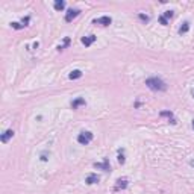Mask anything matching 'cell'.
Listing matches in <instances>:
<instances>
[{"mask_svg":"<svg viewBox=\"0 0 194 194\" xmlns=\"http://www.w3.org/2000/svg\"><path fill=\"white\" fill-rule=\"evenodd\" d=\"M92 132H89V131H82L79 135H77V143L79 144H82V146H86V144H89L91 141H92Z\"/></svg>","mask_w":194,"mask_h":194,"instance_id":"obj_2","label":"cell"},{"mask_svg":"<svg viewBox=\"0 0 194 194\" xmlns=\"http://www.w3.org/2000/svg\"><path fill=\"white\" fill-rule=\"evenodd\" d=\"M146 85L152 89V91H165L167 89V83L161 79V77H149L146 79Z\"/></svg>","mask_w":194,"mask_h":194,"instance_id":"obj_1","label":"cell"},{"mask_svg":"<svg viewBox=\"0 0 194 194\" xmlns=\"http://www.w3.org/2000/svg\"><path fill=\"white\" fill-rule=\"evenodd\" d=\"M82 105H85V99H82V97H77L76 100L71 102V108H73V109H77V108L82 106Z\"/></svg>","mask_w":194,"mask_h":194,"instance_id":"obj_9","label":"cell"},{"mask_svg":"<svg viewBox=\"0 0 194 194\" xmlns=\"http://www.w3.org/2000/svg\"><path fill=\"white\" fill-rule=\"evenodd\" d=\"M94 167H95V168H100V170H103V171H109V170H111V165H109V159H108V158H105L102 164H100V162H95Z\"/></svg>","mask_w":194,"mask_h":194,"instance_id":"obj_5","label":"cell"},{"mask_svg":"<svg viewBox=\"0 0 194 194\" xmlns=\"http://www.w3.org/2000/svg\"><path fill=\"white\" fill-rule=\"evenodd\" d=\"M161 117H170L171 120H174V118H173V112H171V111H161Z\"/></svg>","mask_w":194,"mask_h":194,"instance_id":"obj_16","label":"cell"},{"mask_svg":"<svg viewBox=\"0 0 194 194\" xmlns=\"http://www.w3.org/2000/svg\"><path fill=\"white\" fill-rule=\"evenodd\" d=\"M41 161H44V162L47 161V153H43V155H41Z\"/></svg>","mask_w":194,"mask_h":194,"instance_id":"obj_22","label":"cell"},{"mask_svg":"<svg viewBox=\"0 0 194 194\" xmlns=\"http://www.w3.org/2000/svg\"><path fill=\"white\" fill-rule=\"evenodd\" d=\"M189 165H192V167H194V159H192V161H189Z\"/></svg>","mask_w":194,"mask_h":194,"instance_id":"obj_23","label":"cell"},{"mask_svg":"<svg viewBox=\"0 0 194 194\" xmlns=\"http://www.w3.org/2000/svg\"><path fill=\"white\" fill-rule=\"evenodd\" d=\"M92 23H94V24H100V26H109V24L112 23V18L108 17V15H105V17H100V18L92 20Z\"/></svg>","mask_w":194,"mask_h":194,"instance_id":"obj_4","label":"cell"},{"mask_svg":"<svg viewBox=\"0 0 194 194\" xmlns=\"http://www.w3.org/2000/svg\"><path fill=\"white\" fill-rule=\"evenodd\" d=\"M29 21H31V18H29V17H23V18H21V24H23L24 27L29 24Z\"/></svg>","mask_w":194,"mask_h":194,"instance_id":"obj_20","label":"cell"},{"mask_svg":"<svg viewBox=\"0 0 194 194\" xmlns=\"http://www.w3.org/2000/svg\"><path fill=\"white\" fill-rule=\"evenodd\" d=\"M126 186H128V179H118V180H117V185H115V191L124 189Z\"/></svg>","mask_w":194,"mask_h":194,"instance_id":"obj_10","label":"cell"},{"mask_svg":"<svg viewBox=\"0 0 194 194\" xmlns=\"http://www.w3.org/2000/svg\"><path fill=\"white\" fill-rule=\"evenodd\" d=\"M79 14H80V9H73V8H71V9H68V11H67V14H65V21H67V23L73 21Z\"/></svg>","mask_w":194,"mask_h":194,"instance_id":"obj_3","label":"cell"},{"mask_svg":"<svg viewBox=\"0 0 194 194\" xmlns=\"http://www.w3.org/2000/svg\"><path fill=\"white\" fill-rule=\"evenodd\" d=\"M159 23H161V24H164V26H167V24H168V21H167V20H165L162 15L159 17Z\"/></svg>","mask_w":194,"mask_h":194,"instance_id":"obj_21","label":"cell"},{"mask_svg":"<svg viewBox=\"0 0 194 194\" xmlns=\"http://www.w3.org/2000/svg\"><path fill=\"white\" fill-rule=\"evenodd\" d=\"M188 31H189V23H188V21H185V23L179 27V34H180V35H183V34H186Z\"/></svg>","mask_w":194,"mask_h":194,"instance_id":"obj_12","label":"cell"},{"mask_svg":"<svg viewBox=\"0 0 194 194\" xmlns=\"http://www.w3.org/2000/svg\"><path fill=\"white\" fill-rule=\"evenodd\" d=\"M65 8V2H62V0H56L55 2V9L56 11H62Z\"/></svg>","mask_w":194,"mask_h":194,"instance_id":"obj_14","label":"cell"},{"mask_svg":"<svg viewBox=\"0 0 194 194\" xmlns=\"http://www.w3.org/2000/svg\"><path fill=\"white\" fill-rule=\"evenodd\" d=\"M68 77H70L71 80H74V79H79V77H82V71H80V70H73V71L68 74Z\"/></svg>","mask_w":194,"mask_h":194,"instance_id":"obj_11","label":"cell"},{"mask_svg":"<svg viewBox=\"0 0 194 194\" xmlns=\"http://www.w3.org/2000/svg\"><path fill=\"white\" fill-rule=\"evenodd\" d=\"M138 17H140V20H143L144 23H147V21L150 20V17H149V15H146V14H138Z\"/></svg>","mask_w":194,"mask_h":194,"instance_id":"obj_18","label":"cell"},{"mask_svg":"<svg viewBox=\"0 0 194 194\" xmlns=\"http://www.w3.org/2000/svg\"><path fill=\"white\" fill-rule=\"evenodd\" d=\"M100 180V177L97 176V174H88L86 176V179H85V182L88 183V185H92V183H97Z\"/></svg>","mask_w":194,"mask_h":194,"instance_id":"obj_8","label":"cell"},{"mask_svg":"<svg viewBox=\"0 0 194 194\" xmlns=\"http://www.w3.org/2000/svg\"><path fill=\"white\" fill-rule=\"evenodd\" d=\"M192 129H194V120H192Z\"/></svg>","mask_w":194,"mask_h":194,"instance_id":"obj_25","label":"cell"},{"mask_svg":"<svg viewBox=\"0 0 194 194\" xmlns=\"http://www.w3.org/2000/svg\"><path fill=\"white\" fill-rule=\"evenodd\" d=\"M67 46H70V38H68V37H67V38H64V43L58 46V52H61V50H64V49H65Z\"/></svg>","mask_w":194,"mask_h":194,"instance_id":"obj_15","label":"cell"},{"mask_svg":"<svg viewBox=\"0 0 194 194\" xmlns=\"http://www.w3.org/2000/svg\"><path fill=\"white\" fill-rule=\"evenodd\" d=\"M12 137H14V131H12V129H8V131H5V132L2 134V137H0V141H2V143H8Z\"/></svg>","mask_w":194,"mask_h":194,"instance_id":"obj_6","label":"cell"},{"mask_svg":"<svg viewBox=\"0 0 194 194\" xmlns=\"http://www.w3.org/2000/svg\"><path fill=\"white\" fill-rule=\"evenodd\" d=\"M162 17L168 21V18H171V17H173V11H165V12L162 14Z\"/></svg>","mask_w":194,"mask_h":194,"instance_id":"obj_17","label":"cell"},{"mask_svg":"<svg viewBox=\"0 0 194 194\" xmlns=\"http://www.w3.org/2000/svg\"><path fill=\"white\" fill-rule=\"evenodd\" d=\"M11 26H12L14 29H17V31H18V29H23V27H24V26H23L21 23H15V21H14V23H11Z\"/></svg>","mask_w":194,"mask_h":194,"instance_id":"obj_19","label":"cell"},{"mask_svg":"<svg viewBox=\"0 0 194 194\" xmlns=\"http://www.w3.org/2000/svg\"><path fill=\"white\" fill-rule=\"evenodd\" d=\"M117 161H118V164H121V165L126 162V158H124V150H123V149H120V150H118V158H117Z\"/></svg>","mask_w":194,"mask_h":194,"instance_id":"obj_13","label":"cell"},{"mask_svg":"<svg viewBox=\"0 0 194 194\" xmlns=\"http://www.w3.org/2000/svg\"><path fill=\"white\" fill-rule=\"evenodd\" d=\"M82 44L85 46V47H89L94 41H95V35H88V37H82Z\"/></svg>","mask_w":194,"mask_h":194,"instance_id":"obj_7","label":"cell"},{"mask_svg":"<svg viewBox=\"0 0 194 194\" xmlns=\"http://www.w3.org/2000/svg\"><path fill=\"white\" fill-rule=\"evenodd\" d=\"M191 94H192V97H194V88H192V89H191Z\"/></svg>","mask_w":194,"mask_h":194,"instance_id":"obj_24","label":"cell"}]
</instances>
